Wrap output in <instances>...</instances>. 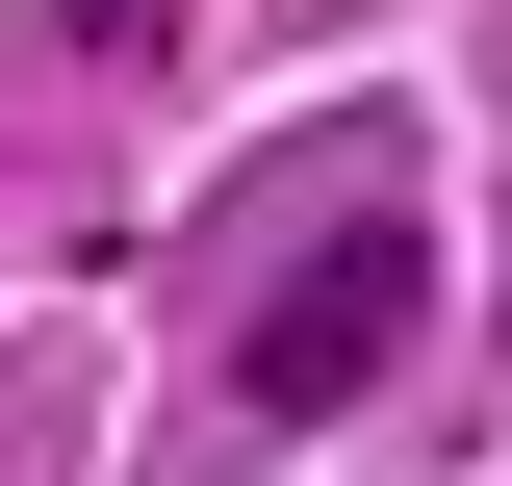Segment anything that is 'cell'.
<instances>
[{"mask_svg":"<svg viewBox=\"0 0 512 486\" xmlns=\"http://www.w3.org/2000/svg\"><path fill=\"white\" fill-rule=\"evenodd\" d=\"M410 307H436V231H410V205H333V231L308 256H282V307H256V333H231V384H256V410H282V435H333V410H359V384L384 359H410Z\"/></svg>","mask_w":512,"mask_h":486,"instance_id":"cell-1","label":"cell"}]
</instances>
